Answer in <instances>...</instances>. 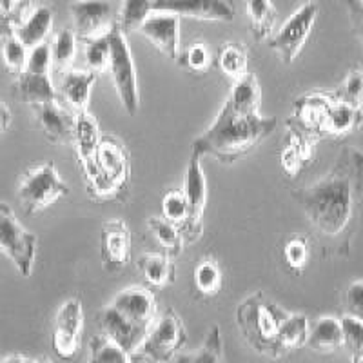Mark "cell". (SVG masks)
Here are the masks:
<instances>
[{
  "label": "cell",
  "mask_w": 363,
  "mask_h": 363,
  "mask_svg": "<svg viewBox=\"0 0 363 363\" xmlns=\"http://www.w3.org/2000/svg\"><path fill=\"white\" fill-rule=\"evenodd\" d=\"M362 174V153L354 147H343L338 162L322 180L293 193L314 231L327 240L343 238L345 247L358 216Z\"/></svg>",
  "instance_id": "1"
},
{
  "label": "cell",
  "mask_w": 363,
  "mask_h": 363,
  "mask_svg": "<svg viewBox=\"0 0 363 363\" xmlns=\"http://www.w3.org/2000/svg\"><path fill=\"white\" fill-rule=\"evenodd\" d=\"M277 128V120L256 115H242L223 102L213 124L199 138H194L191 151L200 157L211 155L222 164H231L236 158L251 153L258 142L267 138Z\"/></svg>",
  "instance_id": "2"
},
{
  "label": "cell",
  "mask_w": 363,
  "mask_h": 363,
  "mask_svg": "<svg viewBox=\"0 0 363 363\" xmlns=\"http://www.w3.org/2000/svg\"><path fill=\"white\" fill-rule=\"evenodd\" d=\"M285 311L272 303L264 293H255L245 298L236 309V325L245 342L256 352L271 358H280L277 347V330L285 318Z\"/></svg>",
  "instance_id": "3"
},
{
  "label": "cell",
  "mask_w": 363,
  "mask_h": 363,
  "mask_svg": "<svg viewBox=\"0 0 363 363\" xmlns=\"http://www.w3.org/2000/svg\"><path fill=\"white\" fill-rule=\"evenodd\" d=\"M187 343V330L180 314L174 309H165L160 320H155L145 333L140 345L131 354V359H149V362H169L177 358Z\"/></svg>",
  "instance_id": "4"
},
{
  "label": "cell",
  "mask_w": 363,
  "mask_h": 363,
  "mask_svg": "<svg viewBox=\"0 0 363 363\" xmlns=\"http://www.w3.org/2000/svg\"><path fill=\"white\" fill-rule=\"evenodd\" d=\"M109 37V67L113 84L116 87L118 99L125 113L135 116L140 109V93H138V80H136L135 62L129 50L128 38L118 22L111 26L108 31Z\"/></svg>",
  "instance_id": "5"
},
{
  "label": "cell",
  "mask_w": 363,
  "mask_h": 363,
  "mask_svg": "<svg viewBox=\"0 0 363 363\" xmlns=\"http://www.w3.org/2000/svg\"><path fill=\"white\" fill-rule=\"evenodd\" d=\"M69 194V187L57 173L53 162L29 167L18 186V202L26 215H37L45 207Z\"/></svg>",
  "instance_id": "6"
},
{
  "label": "cell",
  "mask_w": 363,
  "mask_h": 363,
  "mask_svg": "<svg viewBox=\"0 0 363 363\" xmlns=\"http://www.w3.org/2000/svg\"><path fill=\"white\" fill-rule=\"evenodd\" d=\"M182 193L186 196L187 215L186 220L178 223L184 242H196L202 236L203 229V211L207 202V182L202 167V157L199 153L191 151L189 164H187L186 177H184V187Z\"/></svg>",
  "instance_id": "7"
},
{
  "label": "cell",
  "mask_w": 363,
  "mask_h": 363,
  "mask_svg": "<svg viewBox=\"0 0 363 363\" xmlns=\"http://www.w3.org/2000/svg\"><path fill=\"white\" fill-rule=\"evenodd\" d=\"M37 235L21 225L11 207L0 202V249L15 264L22 277H29L37 258Z\"/></svg>",
  "instance_id": "8"
},
{
  "label": "cell",
  "mask_w": 363,
  "mask_h": 363,
  "mask_svg": "<svg viewBox=\"0 0 363 363\" xmlns=\"http://www.w3.org/2000/svg\"><path fill=\"white\" fill-rule=\"evenodd\" d=\"M318 6L314 2H307L284 22V26L278 29L277 33H271V37L267 38L269 48L280 55L281 62L285 66H291L294 58L303 50V45H306L307 38L314 28Z\"/></svg>",
  "instance_id": "9"
},
{
  "label": "cell",
  "mask_w": 363,
  "mask_h": 363,
  "mask_svg": "<svg viewBox=\"0 0 363 363\" xmlns=\"http://www.w3.org/2000/svg\"><path fill=\"white\" fill-rule=\"evenodd\" d=\"M82 327H84V311L82 301L79 296L67 298L58 309L55 318L53 351L60 359H73L79 354L80 343H82Z\"/></svg>",
  "instance_id": "10"
},
{
  "label": "cell",
  "mask_w": 363,
  "mask_h": 363,
  "mask_svg": "<svg viewBox=\"0 0 363 363\" xmlns=\"http://www.w3.org/2000/svg\"><path fill=\"white\" fill-rule=\"evenodd\" d=\"M153 13H173L177 17L206 22H233V0H151Z\"/></svg>",
  "instance_id": "11"
},
{
  "label": "cell",
  "mask_w": 363,
  "mask_h": 363,
  "mask_svg": "<svg viewBox=\"0 0 363 363\" xmlns=\"http://www.w3.org/2000/svg\"><path fill=\"white\" fill-rule=\"evenodd\" d=\"M69 13L74 31L84 40L106 35L116 22L113 0H74Z\"/></svg>",
  "instance_id": "12"
},
{
  "label": "cell",
  "mask_w": 363,
  "mask_h": 363,
  "mask_svg": "<svg viewBox=\"0 0 363 363\" xmlns=\"http://www.w3.org/2000/svg\"><path fill=\"white\" fill-rule=\"evenodd\" d=\"M100 136L102 135L99 131V124H96L95 116L91 115L87 109L74 113L73 138H71V142H73L74 149H77V160H79V167L82 171L84 180L99 169V165H96V149H99Z\"/></svg>",
  "instance_id": "13"
},
{
  "label": "cell",
  "mask_w": 363,
  "mask_h": 363,
  "mask_svg": "<svg viewBox=\"0 0 363 363\" xmlns=\"http://www.w3.org/2000/svg\"><path fill=\"white\" fill-rule=\"evenodd\" d=\"M136 31L149 38L160 53L180 57V17L173 13H151Z\"/></svg>",
  "instance_id": "14"
},
{
  "label": "cell",
  "mask_w": 363,
  "mask_h": 363,
  "mask_svg": "<svg viewBox=\"0 0 363 363\" xmlns=\"http://www.w3.org/2000/svg\"><path fill=\"white\" fill-rule=\"evenodd\" d=\"M109 306L115 307L120 314H124L129 322L144 329H149L151 323L157 320V298L147 287H140V285L128 287L116 294Z\"/></svg>",
  "instance_id": "15"
},
{
  "label": "cell",
  "mask_w": 363,
  "mask_h": 363,
  "mask_svg": "<svg viewBox=\"0 0 363 363\" xmlns=\"http://www.w3.org/2000/svg\"><path fill=\"white\" fill-rule=\"evenodd\" d=\"M96 325L100 327L104 335L111 338L116 345H120L131 358L133 352L136 351V347L140 345V342L144 340L147 329L144 327L135 325L133 322H129L124 314H120L115 307L108 306L104 307L102 311L96 313Z\"/></svg>",
  "instance_id": "16"
},
{
  "label": "cell",
  "mask_w": 363,
  "mask_h": 363,
  "mask_svg": "<svg viewBox=\"0 0 363 363\" xmlns=\"http://www.w3.org/2000/svg\"><path fill=\"white\" fill-rule=\"evenodd\" d=\"M129 245H131V235L124 220L113 218L104 223L102 256L106 271L118 272L128 265L129 252H131Z\"/></svg>",
  "instance_id": "17"
},
{
  "label": "cell",
  "mask_w": 363,
  "mask_h": 363,
  "mask_svg": "<svg viewBox=\"0 0 363 363\" xmlns=\"http://www.w3.org/2000/svg\"><path fill=\"white\" fill-rule=\"evenodd\" d=\"M96 165L120 189L129 191V157L124 144L111 135L100 136Z\"/></svg>",
  "instance_id": "18"
},
{
  "label": "cell",
  "mask_w": 363,
  "mask_h": 363,
  "mask_svg": "<svg viewBox=\"0 0 363 363\" xmlns=\"http://www.w3.org/2000/svg\"><path fill=\"white\" fill-rule=\"evenodd\" d=\"M335 104V96L330 91H314V93H307V95L300 96L294 102L293 116L294 122L313 133L314 136L322 138V128L323 122L327 118L330 106Z\"/></svg>",
  "instance_id": "19"
},
{
  "label": "cell",
  "mask_w": 363,
  "mask_h": 363,
  "mask_svg": "<svg viewBox=\"0 0 363 363\" xmlns=\"http://www.w3.org/2000/svg\"><path fill=\"white\" fill-rule=\"evenodd\" d=\"M35 118L44 133L45 140L51 144H64L73 138V116L57 102L38 104L33 106Z\"/></svg>",
  "instance_id": "20"
},
{
  "label": "cell",
  "mask_w": 363,
  "mask_h": 363,
  "mask_svg": "<svg viewBox=\"0 0 363 363\" xmlns=\"http://www.w3.org/2000/svg\"><path fill=\"white\" fill-rule=\"evenodd\" d=\"M15 95L18 100L29 104L31 108L38 104L57 102L58 93L53 86L50 73H31V71H22L15 80L13 86Z\"/></svg>",
  "instance_id": "21"
},
{
  "label": "cell",
  "mask_w": 363,
  "mask_h": 363,
  "mask_svg": "<svg viewBox=\"0 0 363 363\" xmlns=\"http://www.w3.org/2000/svg\"><path fill=\"white\" fill-rule=\"evenodd\" d=\"M96 77H99V73L91 69H66L62 82H60V95L74 113L87 109L91 87L96 82Z\"/></svg>",
  "instance_id": "22"
},
{
  "label": "cell",
  "mask_w": 363,
  "mask_h": 363,
  "mask_svg": "<svg viewBox=\"0 0 363 363\" xmlns=\"http://www.w3.org/2000/svg\"><path fill=\"white\" fill-rule=\"evenodd\" d=\"M53 9L50 6H38L13 28V33L17 35L18 40L29 50L45 40V37L53 29Z\"/></svg>",
  "instance_id": "23"
},
{
  "label": "cell",
  "mask_w": 363,
  "mask_h": 363,
  "mask_svg": "<svg viewBox=\"0 0 363 363\" xmlns=\"http://www.w3.org/2000/svg\"><path fill=\"white\" fill-rule=\"evenodd\" d=\"M306 345L309 347L311 351L320 352V354H330V352H336L338 349H342L343 335L338 318H318L316 323L307 333Z\"/></svg>",
  "instance_id": "24"
},
{
  "label": "cell",
  "mask_w": 363,
  "mask_h": 363,
  "mask_svg": "<svg viewBox=\"0 0 363 363\" xmlns=\"http://www.w3.org/2000/svg\"><path fill=\"white\" fill-rule=\"evenodd\" d=\"M359 124H362V108H352L349 104L338 102L335 99V104L330 106L323 122L322 138H335V140L343 138L356 131Z\"/></svg>",
  "instance_id": "25"
},
{
  "label": "cell",
  "mask_w": 363,
  "mask_h": 363,
  "mask_svg": "<svg viewBox=\"0 0 363 363\" xmlns=\"http://www.w3.org/2000/svg\"><path fill=\"white\" fill-rule=\"evenodd\" d=\"M236 113L242 115H256L260 108V86L255 73L245 71L240 79L235 80V87L231 89L225 100Z\"/></svg>",
  "instance_id": "26"
},
{
  "label": "cell",
  "mask_w": 363,
  "mask_h": 363,
  "mask_svg": "<svg viewBox=\"0 0 363 363\" xmlns=\"http://www.w3.org/2000/svg\"><path fill=\"white\" fill-rule=\"evenodd\" d=\"M307 333H309V322L306 314H285L277 330L278 354L284 356L285 352L296 351L301 345H306Z\"/></svg>",
  "instance_id": "27"
},
{
  "label": "cell",
  "mask_w": 363,
  "mask_h": 363,
  "mask_svg": "<svg viewBox=\"0 0 363 363\" xmlns=\"http://www.w3.org/2000/svg\"><path fill=\"white\" fill-rule=\"evenodd\" d=\"M136 265L145 277V280L153 287H164L174 281V264L173 258L165 252H144L138 256Z\"/></svg>",
  "instance_id": "28"
},
{
  "label": "cell",
  "mask_w": 363,
  "mask_h": 363,
  "mask_svg": "<svg viewBox=\"0 0 363 363\" xmlns=\"http://www.w3.org/2000/svg\"><path fill=\"white\" fill-rule=\"evenodd\" d=\"M245 6H247L255 40H267L272 31H274V22H277V8H274V4L271 0H245Z\"/></svg>",
  "instance_id": "29"
},
{
  "label": "cell",
  "mask_w": 363,
  "mask_h": 363,
  "mask_svg": "<svg viewBox=\"0 0 363 363\" xmlns=\"http://www.w3.org/2000/svg\"><path fill=\"white\" fill-rule=\"evenodd\" d=\"M147 229L151 231V235L157 238L158 244L164 247V252L169 258H178L184 249V240H182L180 231H178L177 223L165 220L164 216L158 218V216H151L147 220Z\"/></svg>",
  "instance_id": "30"
},
{
  "label": "cell",
  "mask_w": 363,
  "mask_h": 363,
  "mask_svg": "<svg viewBox=\"0 0 363 363\" xmlns=\"http://www.w3.org/2000/svg\"><path fill=\"white\" fill-rule=\"evenodd\" d=\"M220 69L231 80L240 79L247 71V51L236 42H227L218 55Z\"/></svg>",
  "instance_id": "31"
},
{
  "label": "cell",
  "mask_w": 363,
  "mask_h": 363,
  "mask_svg": "<svg viewBox=\"0 0 363 363\" xmlns=\"http://www.w3.org/2000/svg\"><path fill=\"white\" fill-rule=\"evenodd\" d=\"M343 335V347H345L351 359L354 363H359L363 359V323L362 318L354 314H343L340 318Z\"/></svg>",
  "instance_id": "32"
},
{
  "label": "cell",
  "mask_w": 363,
  "mask_h": 363,
  "mask_svg": "<svg viewBox=\"0 0 363 363\" xmlns=\"http://www.w3.org/2000/svg\"><path fill=\"white\" fill-rule=\"evenodd\" d=\"M51 50V69L66 71L73 62L74 51H77V37L71 29H62L55 37Z\"/></svg>",
  "instance_id": "33"
},
{
  "label": "cell",
  "mask_w": 363,
  "mask_h": 363,
  "mask_svg": "<svg viewBox=\"0 0 363 363\" xmlns=\"http://www.w3.org/2000/svg\"><path fill=\"white\" fill-rule=\"evenodd\" d=\"M222 271L213 260H202L194 269V287L202 296H215L222 289Z\"/></svg>",
  "instance_id": "34"
},
{
  "label": "cell",
  "mask_w": 363,
  "mask_h": 363,
  "mask_svg": "<svg viewBox=\"0 0 363 363\" xmlns=\"http://www.w3.org/2000/svg\"><path fill=\"white\" fill-rule=\"evenodd\" d=\"M91 362H131L128 352L116 345L111 338L104 335H95L89 338Z\"/></svg>",
  "instance_id": "35"
},
{
  "label": "cell",
  "mask_w": 363,
  "mask_h": 363,
  "mask_svg": "<svg viewBox=\"0 0 363 363\" xmlns=\"http://www.w3.org/2000/svg\"><path fill=\"white\" fill-rule=\"evenodd\" d=\"M153 13L151 0H124L122 11H120L118 26L124 33L136 31L138 26Z\"/></svg>",
  "instance_id": "36"
},
{
  "label": "cell",
  "mask_w": 363,
  "mask_h": 363,
  "mask_svg": "<svg viewBox=\"0 0 363 363\" xmlns=\"http://www.w3.org/2000/svg\"><path fill=\"white\" fill-rule=\"evenodd\" d=\"M2 40H4V44H2V58H4L6 67H8L15 77H18V74L26 69V62H28V48L18 40L15 33L8 35V37H4Z\"/></svg>",
  "instance_id": "37"
},
{
  "label": "cell",
  "mask_w": 363,
  "mask_h": 363,
  "mask_svg": "<svg viewBox=\"0 0 363 363\" xmlns=\"http://www.w3.org/2000/svg\"><path fill=\"white\" fill-rule=\"evenodd\" d=\"M281 256H284L285 265L293 271H301L306 267L307 262H309L311 256V244L306 236H293L291 240H287L284 245V251H281Z\"/></svg>",
  "instance_id": "38"
},
{
  "label": "cell",
  "mask_w": 363,
  "mask_h": 363,
  "mask_svg": "<svg viewBox=\"0 0 363 363\" xmlns=\"http://www.w3.org/2000/svg\"><path fill=\"white\" fill-rule=\"evenodd\" d=\"M362 89H363V77L362 69L354 67L351 73L347 74V79L343 80L342 86L336 91H330L338 102L349 104L352 108H362Z\"/></svg>",
  "instance_id": "39"
},
{
  "label": "cell",
  "mask_w": 363,
  "mask_h": 363,
  "mask_svg": "<svg viewBox=\"0 0 363 363\" xmlns=\"http://www.w3.org/2000/svg\"><path fill=\"white\" fill-rule=\"evenodd\" d=\"M87 67L95 73H106L109 67V37L108 33L87 40L86 48Z\"/></svg>",
  "instance_id": "40"
},
{
  "label": "cell",
  "mask_w": 363,
  "mask_h": 363,
  "mask_svg": "<svg viewBox=\"0 0 363 363\" xmlns=\"http://www.w3.org/2000/svg\"><path fill=\"white\" fill-rule=\"evenodd\" d=\"M187 359L191 362H222L223 359V338H222V329L220 325H213L207 333V338L203 342L202 349L199 351V354L187 356Z\"/></svg>",
  "instance_id": "41"
},
{
  "label": "cell",
  "mask_w": 363,
  "mask_h": 363,
  "mask_svg": "<svg viewBox=\"0 0 363 363\" xmlns=\"http://www.w3.org/2000/svg\"><path fill=\"white\" fill-rule=\"evenodd\" d=\"M187 215V202L182 189H169L162 196V216L173 223H182Z\"/></svg>",
  "instance_id": "42"
},
{
  "label": "cell",
  "mask_w": 363,
  "mask_h": 363,
  "mask_svg": "<svg viewBox=\"0 0 363 363\" xmlns=\"http://www.w3.org/2000/svg\"><path fill=\"white\" fill-rule=\"evenodd\" d=\"M182 64L189 67L194 73H202L209 67L211 64V53L207 50V45L203 42H194L186 50V53L182 55Z\"/></svg>",
  "instance_id": "43"
},
{
  "label": "cell",
  "mask_w": 363,
  "mask_h": 363,
  "mask_svg": "<svg viewBox=\"0 0 363 363\" xmlns=\"http://www.w3.org/2000/svg\"><path fill=\"white\" fill-rule=\"evenodd\" d=\"M28 62H26L24 71H31V73H50L51 71V50L50 44L40 42V44L29 48Z\"/></svg>",
  "instance_id": "44"
},
{
  "label": "cell",
  "mask_w": 363,
  "mask_h": 363,
  "mask_svg": "<svg viewBox=\"0 0 363 363\" xmlns=\"http://www.w3.org/2000/svg\"><path fill=\"white\" fill-rule=\"evenodd\" d=\"M280 165H281V169H284V173L291 178H294L296 174H300V171L306 167V164H303V160H301L300 153H298L296 145H294L289 138L285 140V147L281 149Z\"/></svg>",
  "instance_id": "45"
},
{
  "label": "cell",
  "mask_w": 363,
  "mask_h": 363,
  "mask_svg": "<svg viewBox=\"0 0 363 363\" xmlns=\"http://www.w3.org/2000/svg\"><path fill=\"white\" fill-rule=\"evenodd\" d=\"M345 303H347V313L362 318V311H363V284H362V280H354L352 284H349V287H347V293H345Z\"/></svg>",
  "instance_id": "46"
},
{
  "label": "cell",
  "mask_w": 363,
  "mask_h": 363,
  "mask_svg": "<svg viewBox=\"0 0 363 363\" xmlns=\"http://www.w3.org/2000/svg\"><path fill=\"white\" fill-rule=\"evenodd\" d=\"M347 4H349L352 21H354L356 31H359V28H362V2L359 0H347Z\"/></svg>",
  "instance_id": "47"
},
{
  "label": "cell",
  "mask_w": 363,
  "mask_h": 363,
  "mask_svg": "<svg viewBox=\"0 0 363 363\" xmlns=\"http://www.w3.org/2000/svg\"><path fill=\"white\" fill-rule=\"evenodd\" d=\"M11 111H9V108L6 106V104L0 102V135L2 133H6L9 129V125H11Z\"/></svg>",
  "instance_id": "48"
},
{
  "label": "cell",
  "mask_w": 363,
  "mask_h": 363,
  "mask_svg": "<svg viewBox=\"0 0 363 363\" xmlns=\"http://www.w3.org/2000/svg\"><path fill=\"white\" fill-rule=\"evenodd\" d=\"M13 33V26L6 21L2 15H0V38L8 37V35Z\"/></svg>",
  "instance_id": "49"
},
{
  "label": "cell",
  "mask_w": 363,
  "mask_h": 363,
  "mask_svg": "<svg viewBox=\"0 0 363 363\" xmlns=\"http://www.w3.org/2000/svg\"><path fill=\"white\" fill-rule=\"evenodd\" d=\"M4 362H35V358H31V356L13 354V356H8V358H4Z\"/></svg>",
  "instance_id": "50"
},
{
  "label": "cell",
  "mask_w": 363,
  "mask_h": 363,
  "mask_svg": "<svg viewBox=\"0 0 363 363\" xmlns=\"http://www.w3.org/2000/svg\"><path fill=\"white\" fill-rule=\"evenodd\" d=\"M18 4L22 6V8L26 9V11H28V8H29V4H31V0H17Z\"/></svg>",
  "instance_id": "51"
}]
</instances>
